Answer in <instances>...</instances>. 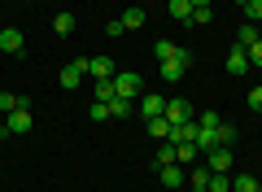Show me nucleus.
I'll use <instances>...</instances> for the list:
<instances>
[{
    "mask_svg": "<svg viewBox=\"0 0 262 192\" xmlns=\"http://www.w3.org/2000/svg\"><path fill=\"white\" fill-rule=\"evenodd\" d=\"M140 88H144V79L136 70H114V92H118V96H140Z\"/></svg>",
    "mask_w": 262,
    "mask_h": 192,
    "instance_id": "f257e3e1",
    "label": "nucleus"
},
{
    "mask_svg": "<svg viewBox=\"0 0 262 192\" xmlns=\"http://www.w3.org/2000/svg\"><path fill=\"white\" fill-rule=\"evenodd\" d=\"M83 79H88V70H83V57H75V61H66V66H61V88H66V92H75Z\"/></svg>",
    "mask_w": 262,
    "mask_h": 192,
    "instance_id": "f03ea898",
    "label": "nucleus"
},
{
    "mask_svg": "<svg viewBox=\"0 0 262 192\" xmlns=\"http://www.w3.org/2000/svg\"><path fill=\"white\" fill-rule=\"evenodd\" d=\"M153 53H158V61H192V53H188V48H179V44H170V39H158V44H153Z\"/></svg>",
    "mask_w": 262,
    "mask_h": 192,
    "instance_id": "7ed1b4c3",
    "label": "nucleus"
},
{
    "mask_svg": "<svg viewBox=\"0 0 262 192\" xmlns=\"http://www.w3.org/2000/svg\"><path fill=\"white\" fill-rule=\"evenodd\" d=\"M166 122H170V127H179V122H192V105H188L184 96H170V101H166Z\"/></svg>",
    "mask_w": 262,
    "mask_h": 192,
    "instance_id": "20e7f679",
    "label": "nucleus"
},
{
    "mask_svg": "<svg viewBox=\"0 0 262 192\" xmlns=\"http://www.w3.org/2000/svg\"><path fill=\"white\" fill-rule=\"evenodd\" d=\"M232 162H236V153H232V148H223V144L206 153V166H210L214 175H227V170H232Z\"/></svg>",
    "mask_w": 262,
    "mask_h": 192,
    "instance_id": "39448f33",
    "label": "nucleus"
},
{
    "mask_svg": "<svg viewBox=\"0 0 262 192\" xmlns=\"http://www.w3.org/2000/svg\"><path fill=\"white\" fill-rule=\"evenodd\" d=\"M22 48H27V39H22V31H18V27H5V31H0V53L18 57Z\"/></svg>",
    "mask_w": 262,
    "mask_h": 192,
    "instance_id": "423d86ee",
    "label": "nucleus"
},
{
    "mask_svg": "<svg viewBox=\"0 0 262 192\" xmlns=\"http://www.w3.org/2000/svg\"><path fill=\"white\" fill-rule=\"evenodd\" d=\"M140 114H144V122H149V118H162V114H166V96L140 92Z\"/></svg>",
    "mask_w": 262,
    "mask_h": 192,
    "instance_id": "0eeeda50",
    "label": "nucleus"
},
{
    "mask_svg": "<svg viewBox=\"0 0 262 192\" xmlns=\"http://www.w3.org/2000/svg\"><path fill=\"white\" fill-rule=\"evenodd\" d=\"M158 179H162V188H184L188 175H184V166H179V162H170V166H158Z\"/></svg>",
    "mask_w": 262,
    "mask_h": 192,
    "instance_id": "6e6552de",
    "label": "nucleus"
},
{
    "mask_svg": "<svg viewBox=\"0 0 262 192\" xmlns=\"http://www.w3.org/2000/svg\"><path fill=\"white\" fill-rule=\"evenodd\" d=\"M249 70H253L249 53H245V48H232V53H227V74H232V79H245Z\"/></svg>",
    "mask_w": 262,
    "mask_h": 192,
    "instance_id": "1a4fd4ad",
    "label": "nucleus"
},
{
    "mask_svg": "<svg viewBox=\"0 0 262 192\" xmlns=\"http://www.w3.org/2000/svg\"><path fill=\"white\" fill-rule=\"evenodd\" d=\"M5 131H13V136H27V131H31V110H27V105L13 110V114H5Z\"/></svg>",
    "mask_w": 262,
    "mask_h": 192,
    "instance_id": "9d476101",
    "label": "nucleus"
},
{
    "mask_svg": "<svg viewBox=\"0 0 262 192\" xmlns=\"http://www.w3.org/2000/svg\"><path fill=\"white\" fill-rule=\"evenodd\" d=\"M83 70L92 79H114V61L110 57H83Z\"/></svg>",
    "mask_w": 262,
    "mask_h": 192,
    "instance_id": "9b49d317",
    "label": "nucleus"
},
{
    "mask_svg": "<svg viewBox=\"0 0 262 192\" xmlns=\"http://www.w3.org/2000/svg\"><path fill=\"white\" fill-rule=\"evenodd\" d=\"M262 39V31H258V22H245L241 31H236V48H253Z\"/></svg>",
    "mask_w": 262,
    "mask_h": 192,
    "instance_id": "f8f14e48",
    "label": "nucleus"
},
{
    "mask_svg": "<svg viewBox=\"0 0 262 192\" xmlns=\"http://www.w3.org/2000/svg\"><path fill=\"white\" fill-rule=\"evenodd\" d=\"M196 157H201V148H196L192 140H188V144H175V162H179V166H192Z\"/></svg>",
    "mask_w": 262,
    "mask_h": 192,
    "instance_id": "ddd939ff",
    "label": "nucleus"
},
{
    "mask_svg": "<svg viewBox=\"0 0 262 192\" xmlns=\"http://www.w3.org/2000/svg\"><path fill=\"white\" fill-rule=\"evenodd\" d=\"M214 144L236 148V127H232V122H219V127H214Z\"/></svg>",
    "mask_w": 262,
    "mask_h": 192,
    "instance_id": "4468645a",
    "label": "nucleus"
},
{
    "mask_svg": "<svg viewBox=\"0 0 262 192\" xmlns=\"http://www.w3.org/2000/svg\"><path fill=\"white\" fill-rule=\"evenodd\" d=\"M122 27H127V31H140L144 27V5H131V9L122 13Z\"/></svg>",
    "mask_w": 262,
    "mask_h": 192,
    "instance_id": "2eb2a0df",
    "label": "nucleus"
},
{
    "mask_svg": "<svg viewBox=\"0 0 262 192\" xmlns=\"http://www.w3.org/2000/svg\"><path fill=\"white\" fill-rule=\"evenodd\" d=\"M166 9H170V18L188 22V18H192V0H166Z\"/></svg>",
    "mask_w": 262,
    "mask_h": 192,
    "instance_id": "dca6fc26",
    "label": "nucleus"
},
{
    "mask_svg": "<svg viewBox=\"0 0 262 192\" xmlns=\"http://www.w3.org/2000/svg\"><path fill=\"white\" fill-rule=\"evenodd\" d=\"M184 70H188L184 61H162V79H166V83H179V79H184Z\"/></svg>",
    "mask_w": 262,
    "mask_h": 192,
    "instance_id": "f3484780",
    "label": "nucleus"
},
{
    "mask_svg": "<svg viewBox=\"0 0 262 192\" xmlns=\"http://www.w3.org/2000/svg\"><path fill=\"white\" fill-rule=\"evenodd\" d=\"M27 105V96H13V92H0V114H13Z\"/></svg>",
    "mask_w": 262,
    "mask_h": 192,
    "instance_id": "a211bd4d",
    "label": "nucleus"
},
{
    "mask_svg": "<svg viewBox=\"0 0 262 192\" xmlns=\"http://www.w3.org/2000/svg\"><path fill=\"white\" fill-rule=\"evenodd\" d=\"M53 31H57V35H70V31H75V13H57V18H53Z\"/></svg>",
    "mask_w": 262,
    "mask_h": 192,
    "instance_id": "6ab92c4d",
    "label": "nucleus"
},
{
    "mask_svg": "<svg viewBox=\"0 0 262 192\" xmlns=\"http://www.w3.org/2000/svg\"><path fill=\"white\" fill-rule=\"evenodd\" d=\"M210 22H214V9H210V5H201V9H192L188 27H210Z\"/></svg>",
    "mask_w": 262,
    "mask_h": 192,
    "instance_id": "aec40b11",
    "label": "nucleus"
},
{
    "mask_svg": "<svg viewBox=\"0 0 262 192\" xmlns=\"http://www.w3.org/2000/svg\"><path fill=\"white\" fill-rule=\"evenodd\" d=\"M188 183H192L196 192H206V188H210V166H196V170L188 175Z\"/></svg>",
    "mask_w": 262,
    "mask_h": 192,
    "instance_id": "412c9836",
    "label": "nucleus"
},
{
    "mask_svg": "<svg viewBox=\"0 0 262 192\" xmlns=\"http://www.w3.org/2000/svg\"><path fill=\"white\" fill-rule=\"evenodd\" d=\"M110 118H131V101L127 96H114L110 101Z\"/></svg>",
    "mask_w": 262,
    "mask_h": 192,
    "instance_id": "4be33fe9",
    "label": "nucleus"
},
{
    "mask_svg": "<svg viewBox=\"0 0 262 192\" xmlns=\"http://www.w3.org/2000/svg\"><path fill=\"white\" fill-rule=\"evenodd\" d=\"M144 127H149V136H158V140H166V136H170V122H166V114H162V118H149Z\"/></svg>",
    "mask_w": 262,
    "mask_h": 192,
    "instance_id": "5701e85b",
    "label": "nucleus"
},
{
    "mask_svg": "<svg viewBox=\"0 0 262 192\" xmlns=\"http://www.w3.org/2000/svg\"><path fill=\"white\" fill-rule=\"evenodd\" d=\"M175 162V144L170 140H162V148H158V157H153V166H170Z\"/></svg>",
    "mask_w": 262,
    "mask_h": 192,
    "instance_id": "b1692460",
    "label": "nucleus"
},
{
    "mask_svg": "<svg viewBox=\"0 0 262 192\" xmlns=\"http://www.w3.org/2000/svg\"><path fill=\"white\" fill-rule=\"evenodd\" d=\"M118 92H114V79H96V101H114Z\"/></svg>",
    "mask_w": 262,
    "mask_h": 192,
    "instance_id": "393cba45",
    "label": "nucleus"
},
{
    "mask_svg": "<svg viewBox=\"0 0 262 192\" xmlns=\"http://www.w3.org/2000/svg\"><path fill=\"white\" fill-rule=\"evenodd\" d=\"M232 192H258V179H253V175H236Z\"/></svg>",
    "mask_w": 262,
    "mask_h": 192,
    "instance_id": "a878e982",
    "label": "nucleus"
},
{
    "mask_svg": "<svg viewBox=\"0 0 262 192\" xmlns=\"http://www.w3.org/2000/svg\"><path fill=\"white\" fill-rule=\"evenodd\" d=\"M245 22H258L262 27V0H249V5H245Z\"/></svg>",
    "mask_w": 262,
    "mask_h": 192,
    "instance_id": "bb28decb",
    "label": "nucleus"
},
{
    "mask_svg": "<svg viewBox=\"0 0 262 192\" xmlns=\"http://www.w3.org/2000/svg\"><path fill=\"white\" fill-rule=\"evenodd\" d=\"M206 192H232V183H227V175H214L210 170V188Z\"/></svg>",
    "mask_w": 262,
    "mask_h": 192,
    "instance_id": "cd10ccee",
    "label": "nucleus"
},
{
    "mask_svg": "<svg viewBox=\"0 0 262 192\" xmlns=\"http://www.w3.org/2000/svg\"><path fill=\"white\" fill-rule=\"evenodd\" d=\"M110 118V101H92V122H105Z\"/></svg>",
    "mask_w": 262,
    "mask_h": 192,
    "instance_id": "c85d7f7f",
    "label": "nucleus"
},
{
    "mask_svg": "<svg viewBox=\"0 0 262 192\" xmlns=\"http://www.w3.org/2000/svg\"><path fill=\"white\" fill-rule=\"evenodd\" d=\"M196 122H201V127H206V131H214V127H219V122H223V118H219L214 110H206V114H201V118H196Z\"/></svg>",
    "mask_w": 262,
    "mask_h": 192,
    "instance_id": "c756f323",
    "label": "nucleus"
},
{
    "mask_svg": "<svg viewBox=\"0 0 262 192\" xmlns=\"http://www.w3.org/2000/svg\"><path fill=\"white\" fill-rule=\"evenodd\" d=\"M245 101H249V110H258V114H262V83L249 92V96H245Z\"/></svg>",
    "mask_w": 262,
    "mask_h": 192,
    "instance_id": "7c9ffc66",
    "label": "nucleus"
},
{
    "mask_svg": "<svg viewBox=\"0 0 262 192\" xmlns=\"http://www.w3.org/2000/svg\"><path fill=\"white\" fill-rule=\"evenodd\" d=\"M122 31H127V27H122V18H114V22H105V35H114V39H118Z\"/></svg>",
    "mask_w": 262,
    "mask_h": 192,
    "instance_id": "2f4dec72",
    "label": "nucleus"
},
{
    "mask_svg": "<svg viewBox=\"0 0 262 192\" xmlns=\"http://www.w3.org/2000/svg\"><path fill=\"white\" fill-rule=\"evenodd\" d=\"M245 53H249V66H262V39L253 48H245Z\"/></svg>",
    "mask_w": 262,
    "mask_h": 192,
    "instance_id": "473e14b6",
    "label": "nucleus"
},
{
    "mask_svg": "<svg viewBox=\"0 0 262 192\" xmlns=\"http://www.w3.org/2000/svg\"><path fill=\"white\" fill-rule=\"evenodd\" d=\"M201 5H210V0H192V9H201Z\"/></svg>",
    "mask_w": 262,
    "mask_h": 192,
    "instance_id": "72a5a7b5",
    "label": "nucleus"
},
{
    "mask_svg": "<svg viewBox=\"0 0 262 192\" xmlns=\"http://www.w3.org/2000/svg\"><path fill=\"white\" fill-rule=\"evenodd\" d=\"M0 136H5V114H0Z\"/></svg>",
    "mask_w": 262,
    "mask_h": 192,
    "instance_id": "f704fd0d",
    "label": "nucleus"
},
{
    "mask_svg": "<svg viewBox=\"0 0 262 192\" xmlns=\"http://www.w3.org/2000/svg\"><path fill=\"white\" fill-rule=\"evenodd\" d=\"M140 5H149V0H140Z\"/></svg>",
    "mask_w": 262,
    "mask_h": 192,
    "instance_id": "c9c22d12",
    "label": "nucleus"
},
{
    "mask_svg": "<svg viewBox=\"0 0 262 192\" xmlns=\"http://www.w3.org/2000/svg\"><path fill=\"white\" fill-rule=\"evenodd\" d=\"M258 192H262V183H258Z\"/></svg>",
    "mask_w": 262,
    "mask_h": 192,
    "instance_id": "e433bc0d",
    "label": "nucleus"
}]
</instances>
